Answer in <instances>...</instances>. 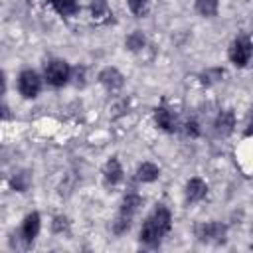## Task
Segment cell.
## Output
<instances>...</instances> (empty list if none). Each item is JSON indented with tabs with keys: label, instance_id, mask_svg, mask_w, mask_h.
I'll use <instances>...</instances> for the list:
<instances>
[{
	"label": "cell",
	"instance_id": "cell-1",
	"mask_svg": "<svg viewBox=\"0 0 253 253\" xmlns=\"http://www.w3.org/2000/svg\"><path fill=\"white\" fill-rule=\"evenodd\" d=\"M172 215L166 208H156L140 227V241L144 245H158L162 237L170 231Z\"/></svg>",
	"mask_w": 253,
	"mask_h": 253
},
{
	"label": "cell",
	"instance_id": "cell-2",
	"mask_svg": "<svg viewBox=\"0 0 253 253\" xmlns=\"http://www.w3.org/2000/svg\"><path fill=\"white\" fill-rule=\"evenodd\" d=\"M45 81L51 85V87H61L69 81L71 77V69L69 65L63 61V59H51L47 65H45Z\"/></svg>",
	"mask_w": 253,
	"mask_h": 253
},
{
	"label": "cell",
	"instance_id": "cell-3",
	"mask_svg": "<svg viewBox=\"0 0 253 253\" xmlns=\"http://www.w3.org/2000/svg\"><path fill=\"white\" fill-rule=\"evenodd\" d=\"M251 55H253V45H251V42H249L247 38H237V40H233V43H231V47H229V59H231L233 65L245 67V65L249 63Z\"/></svg>",
	"mask_w": 253,
	"mask_h": 253
},
{
	"label": "cell",
	"instance_id": "cell-4",
	"mask_svg": "<svg viewBox=\"0 0 253 253\" xmlns=\"http://www.w3.org/2000/svg\"><path fill=\"white\" fill-rule=\"evenodd\" d=\"M196 237L206 243H223L225 241V225L217 221H208L196 227Z\"/></svg>",
	"mask_w": 253,
	"mask_h": 253
},
{
	"label": "cell",
	"instance_id": "cell-5",
	"mask_svg": "<svg viewBox=\"0 0 253 253\" xmlns=\"http://www.w3.org/2000/svg\"><path fill=\"white\" fill-rule=\"evenodd\" d=\"M18 89H20V93H22L26 99H34V97L40 93V89H42V79H40V75H38L36 71H32V69L22 71L20 77H18Z\"/></svg>",
	"mask_w": 253,
	"mask_h": 253
},
{
	"label": "cell",
	"instance_id": "cell-6",
	"mask_svg": "<svg viewBox=\"0 0 253 253\" xmlns=\"http://www.w3.org/2000/svg\"><path fill=\"white\" fill-rule=\"evenodd\" d=\"M40 233V213L38 211H32L26 215L24 223H22V239L30 245Z\"/></svg>",
	"mask_w": 253,
	"mask_h": 253
},
{
	"label": "cell",
	"instance_id": "cell-7",
	"mask_svg": "<svg viewBox=\"0 0 253 253\" xmlns=\"http://www.w3.org/2000/svg\"><path fill=\"white\" fill-rule=\"evenodd\" d=\"M206 194H208V186L202 178L188 180V184H186V200L188 202H200L206 198Z\"/></svg>",
	"mask_w": 253,
	"mask_h": 253
},
{
	"label": "cell",
	"instance_id": "cell-8",
	"mask_svg": "<svg viewBox=\"0 0 253 253\" xmlns=\"http://www.w3.org/2000/svg\"><path fill=\"white\" fill-rule=\"evenodd\" d=\"M99 81L109 89V91H115L123 85V75L115 69V67H105L101 73H99Z\"/></svg>",
	"mask_w": 253,
	"mask_h": 253
},
{
	"label": "cell",
	"instance_id": "cell-9",
	"mask_svg": "<svg viewBox=\"0 0 253 253\" xmlns=\"http://www.w3.org/2000/svg\"><path fill=\"white\" fill-rule=\"evenodd\" d=\"M235 126V117L231 111H221L215 119V132L221 136H227Z\"/></svg>",
	"mask_w": 253,
	"mask_h": 253
},
{
	"label": "cell",
	"instance_id": "cell-10",
	"mask_svg": "<svg viewBox=\"0 0 253 253\" xmlns=\"http://www.w3.org/2000/svg\"><path fill=\"white\" fill-rule=\"evenodd\" d=\"M140 204H142V200H140V196H138V194H134V192L126 194V196H125V200H123V206H121L119 215L132 219V215L136 213V210H138V206H140Z\"/></svg>",
	"mask_w": 253,
	"mask_h": 253
},
{
	"label": "cell",
	"instance_id": "cell-11",
	"mask_svg": "<svg viewBox=\"0 0 253 253\" xmlns=\"http://www.w3.org/2000/svg\"><path fill=\"white\" fill-rule=\"evenodd\" d=\"M103 174H105V180H107V184H119L121 180H123V168H121V162L117 160V158H111L107 164H105V170H103Z\"/></svg>",
	"mask_w": 253,
	"mask_h": 253
},
{
	"label": "cell",
	"instance_id": "cell-12",
	"mask_svg": "<svg viewBox=\"0 0 253 253\" xmlns=\"http://www.w3.org/2000/svg\"><path fill=\"white\" fill-rule=\"evenodd\" d=\"M154 121H156V125L162 128V130H174V125H176V121H174V117H172V113L166 109V107H156L154 109Z\"/></svg>",
	"mask_w": 253,
	"mask_h": 253
},
{
	"label": "cell",
	"instance_id": "cell-13",
	"mask_svg": "<svg viewBox=\"0 0 253 253\" xmlns=\"http://www.w3.org/2000/svg\"><path fill=\"white\" fill-rule=\"evenodd\" d=\"M158 174H160V170H158V166L152 164V162H142V164L138 166V170H136V178H138L140 182H154V180L158 178Z\"/></svg>",
	"mask_w": 253,
	"mask_h": 253
},
{
	"label": "cell",
	"instance_id": "cell-14",
	"mask_svg": "<svg viewBox=\"0 0 253 253\" xmlns=\"http://www.w3.org/2000/svg\"><path fill=\"white\" fill-rule=\"evenodd\" d=\"M49 4H51L53 10H55L57 14H61V16H73V14H77V10H79L77 0H49Z\"/></svg>",
	"mask_w": 253,
	"mask_h": 253
},
{
	"label": "cell",
	"instance_id": "cell-15",
	"mask_svg": "<svg viewBox=\"0 0 253 253\" xmlns=\"http://www.w3.org/2000/svg\"><path fill=\"white\" fill-rule=\"evenodd\" d=\"M196 10L202 16H213L217 12V0H198L196 2Z\"/></svg>",
	"mask_w": 253,
	"mask_h": 253
},
{
	"label": "cell",
	"instance_id": "cell-16",
	"mask_svg": "<svg viewBox=\"0 0 253 253\" xmlns=\"http://www.w3.org/2000/svg\"><path fill=\"white\" fill-rule=\"evenodd\" d=\"M126 47H128V49H132V51H138L140 47H144V36H142V34H138V32L130 34V36L126 38Z\"/></svg>",
	"mask_w": 253,
	"mask_h": 253
},
{
	"label": "cell",
	"instance_id": "cell-17",
	"mask_svg": "<svg viewBox=\"0 0 253 253\" xmlns=\"http://www.w3.org/2000/svg\"><path fill=\"white\" fill-rule=\"evenodd\" d=\"M91 14H93V18H103V16H109L107 2H105V0H95V2L91 4Z\"/></svg>",
	"mask_w": 253,
	"mask_h": 253
},
{
	"label": "cell",
	"instance_id": "cell-18",
	"mask_svg": "<svg viewBox=\"0 0 253 253\" xmlns=\"http://www.w3.org/2000/svg\"><path fill=\"white\" fill-rule=\"evenodd\" d=\"M128 2V8L132 10V14L136 16H142L148 8V0H126Z\"/></svg>",
	"mask_w": 253,
	"mask_h": 253
},
{
	"label": "cell",
	"instance_id": "cell-19",
	"mask_svg": "<svg viewBox=\"0 0 253 253\" xmlns=\"http://www.w3.org/2000/svg\"><path fill=\"white\" fill-rule=\"evenodd\" d=\"M12 186H14L18 192H24V190L28 188V174H24V172L18 174V176L12 180Z\"/></svg>",
	"mask_w": 253,
	"mask_h": 253
},
{
	"label": "cell",
	"instance_id": "cell-20",
	"mask_svg": "<svg viewBox=\"0 0 253 253\" xmlns=\"http://www.w3.org/2000/svg\"><path fill=\"white\" fill-rule=\"evenodd\" d=\"M184 126H186L184 130H186L188 136H198V134H200V128H198V123H196V121H188Z\"/></svg>",
	"mask_w": 253,
	"mask_h": 253
},
{
	"label": "cell",
	"instance_id": "cell-21",
	"mask_svg": "<svg viewBox=\"0 0 253 253\" xmlns=\"http://www.w3.org/2000/svg\"><path fill=\"white\" fill-rule=\"evenodd\" d=\"M65 227H67V219L65 217H55L53 219V229L55 231H63Z\"/></svg>",
	"mask_w": 253,
	"mask_h": 253
},
{
	"label": "cell",
	"instance_id": "cell-22",
	"mask_svg": "<svg viewBox=\"0 0 253 253\" xmlns=\"http://www.w3.org/2000/svg\"><path fill=\"white\" fill-rule=\"evenodd\" d=\"M253 132V113H251V117H249V125H247V134H251Z\"/></svg>",
	"mask_w": 253,
	"mask_h": 253
}]
</instances>
